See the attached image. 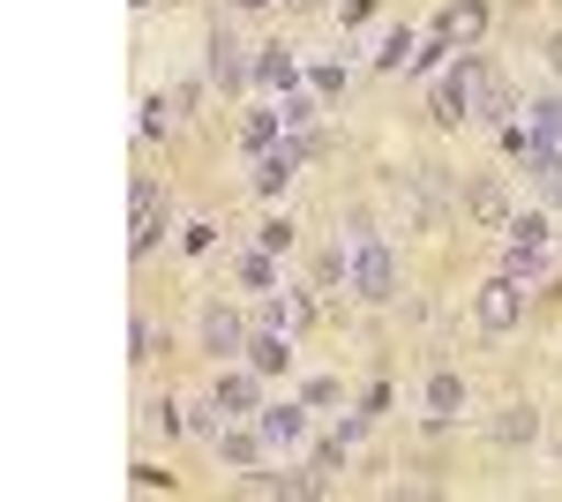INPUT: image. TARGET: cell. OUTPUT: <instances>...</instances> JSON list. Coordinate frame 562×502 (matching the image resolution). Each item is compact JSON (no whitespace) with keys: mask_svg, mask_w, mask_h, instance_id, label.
Listing matches in <instances>:
<instances>
[{"mask_svg":"<svg viewBox=\"0 0 562 502\" xmlns=\"http://www.w3.org/2000/svg\"><path fill=\"white\" fill-rule=\"evenodd\" d=\"M503 270H510L518 286H540V270H548V263H540V248H518V241H510V248H503Z\"/></svg>","mask_w":562,"mask_h":502,"instance_id":"obj_23","label":"cell"},{"mask_svg":"<svg viewBox=\"0 0 562 502\" xmlns=\"http://www.w3.org/2000/svg\"><path fill=\"white\" fill-rule=\"evenodd\" d=\"M135 8H158V0H135Z\"/></svg>","mask_w":562,"mask_h":502,"instance_id":"obj_33","label":"cell"},{"mask_svg":"<svg viewBox=\"0 0 562 502\" xmlns=\"http://www.w3.org/2000/svg\"><path fill=\"white\" fill-rule=\"evenodd\" d=\"M158 345H166L158 323H150V315H135V323H128V360H158Z\"/></svg>","mask_w":562,"mask_h":502,"instance_id":"obj_24","label":"cell"},{"mask_svg":"<svg viewBox=\"0 0 562 502\" xmlns=\"http://www.w3.org/2000/svg\"><path fill=\"white\" fill-rule=\"evenodd\" d=\"M262 450H270V443H262V427H217V458H225V465H240V472H248Z\"/></svg>","mask_w":562,"mask_h":502,"instance_id":"obj_17","label":"cell"},{"mask_svg":"<svg viewBox=\"0 0 562 502\" xmlns=\"http://www.w3.org/2000/svg\"><path fill=\"white\" fill-rule=\"evenodd\" d=\"M180 105L173 98H143V143H158V135H166V121H173Z\"/></svg>","mask_w":562,"mask_h":502,"instance_id":"obj_26","label":"cell"},{"mask_svg":"<svg viewBox=\"0 0 562 502\" xmlns=\"http://www.w3.org/2000/svg\"><path fill=\"white\" fill-rule=\"evenodd\" d=\"M525 135H532V150H562V90L525 105Z\"/></svg>","mask_w":562,"mask_h":502,"instance_id":"obj_12","label":"cell"},{"mask_svg":"<svg viewBox=\"0 0 562 502\" xmlns=\"http://www.w3.org/2000/svg\"><path fill=\"white\" fill-rule=\"evenodd\" d=\"M487 435H495L503 450H518V443H540V413H532V405H503V413L487 420Z\"/></svg>","mask_w":562,"mask_h":502,"instance_id":"obj_13","label":"cell"},{"mask_svg":"<svg viewBox=\"0 0 562 502\" xmlns=\"http://www.w3.org/2000/svg\"><path fill=\"white\" fill-rule=\"evenodd\" d=\"M262 398H256V368H225L217 376V390H211V413H225V420H240V413H256Z\"/></svg>","mask_w":562,"mask_h":502,"instance_id":"obj_10","label":"cell"},{"mask_svg":"<svg viewBox=\"0 0 562 502\" xmlns=\"http://www.w3.org/2000/svg\"><path fill=\"white\" fill-rule=\"evenodd\" d=\"M480 31H487V0H450V8L435 15V38H450L458 53H465Z\"/></svg>","mask_w":562,"mask_h":502,"instance_id":"obj_9","label":"cell"},{"mask_svg":"<svg viewBox=\"0 0 562 502\" xmlns=\"http://www.w3.org/2000/svg\"><path fill=\"white\" fill-rule=\"evenodd\" d=\"M413 53H420V31H405V23H397V31L383 38V53H375V68L397 76V68H413Z\"/></svg>","mask_w":562,"mask_h":502,"instance_id":"obj_20","label":"cell"},{"mask_svg":"<svg viewBox=\"0 0 562 502\" xmlns=\"http://www.w3.org/2000/svg\"><path fill=\"white\" fill-rule=\"evenodd\" d=\"M346 286H352L360 300H368V308L397 300V255H390L383 241H375V233H368V241H352V270H346Z\"/></svg>","mask_w":562,"mask_h":502,"instance_id":"obj_2","label":"cell"},{"mask_svg":"<svg viewBox=\"0 0 562 502\" xmlns=\"http://www.w3.org/2000/svg\"><path fill=\"white\" fill-rule=\"evenodd\" d=\"M135 488H143V495H158V488H173V472H158V465H135Z\"/></svg>","mask_w":562,"mask_h":502,"instance_id":"obj_29","label":"cell"},{"mask_svg":"<svg viewBox=\"0 0 562 502\" xmlns=\"http://www.w3.org/2000/svg\"><path fill=\"white\" fill-rule=\"evenodd\" d=\"M256 83H262V90H293V83H301V53L262 45V53H256Z\"/></svg>","mask_w":562,"mask_h":502,"instance_id":"obj_15","label":"cell"},{"mask_svg":"<svg viewBox=\"0 0 562 502\" xmlns=\"http://www.w3.org/2000/svg\"><path fill=\"white\" fill-rule=\"evenodd\" d=\"M143 420H150V427H166V443H173V435H180V405H173V398H158V405H150V413H143Z\"/></svg>","mask_w":562,"mask_h":502,"instance_id":"obj_28","label":"cell"},{"mask_svg":"<svg viewBox=\"0 0 562 502\" xmlns=\"http://www.w3.org/2000/svg\"><path fill=\"white\" fill-rule=\"evenodd\" d=\"M128 203H135V225H128V255L143 263V255H158V241H166V196H158V180H150V172H135Z\"/></svg>","mask_w":562,"mask_h":502,"instance_id":"obj_3","label":"cell"},{"mask_svg":"<svg viewBox=\"0 0 562 502\" xmlns=\"http://www.w3.org/2000/svg\"><path fill=\"white\" fill-rule=\"evenodd\" d=\"M203 353H211V360H240V353H248V323H240L225 300L203 308Z\"/></svg>","mask_w":562,"mask_h":502,"instance_id":"obj_6","label":"cell"},{"mask_svg":"<svg viewBox=\"0 0 562 502\" xmlns=\"http://www.w3.org/2000/svg\"><path fill=\"white\" fill-rule=\"evenodd\" d=\"M495 68L480 60L473 45L450 60V76H442V90H435V127H465V121H487V105H495Z\"/></svg>","mask_w":562,"mask_h":502,"instance_id":"obj_1","label":"cell"},{"mask_svg":"<svg viewBox=\"0 0 562 502\" xmlns=\"http://www.w3.org/2000/svg\"><path fill=\"white\" fill-rule=\"evenodd\" d=\"M301 398H307V405H338V382H330V376H315V382L301 390Z\"/></svg>","mask_w":562,"mask_h":502,"instance_id":"obj_30","label":"cell"},{"mask_svg":"<svg viewBox=\"0 0 562 502\" xmlns=\"http://www.w3.org/2000/svg\"><path fill=\"white\" fill-rule=\"evenodd\" d=\"M548 68H555V76H562V38H555V45H548Z\"/></svg>","mask_w":562,"mask_h":502,"instance_id":"obj_31","label":"cell"},{"mask_svg":"<svg viewBox=\"0 0 562 502\" xmlns=\"http://www.w3.org/2000/svg\"><path fill=\"white\" fill-rule=\"evenodd\" d=\"M256 427H262L270 450H301L307 443V398L301 405H293V398H285V405H256Z\"/></svg>","mask_w":562,"mask_h":502,"instance_id":"obj_7","label":"cell"},{"mask_svg":"<svg viewBox=\"0 0 562 502\" xmlns=\"http://www.w3.org/2000/svg\"><path fill=\"white\" fill-rule=\"evenodd\" d=\"M240 8H270V0H240Z\"/></svg>","mask_w":562,"mask_h":502,"instance_id":"obj_32","label":"cell"},{"mask_svg":"<svg viewBox=\"0 0 562 502\" xmlns=\"http://www.w3.org/2000/svg\"><path fill=\"white\" fill-rule=\"evenodd\" d=\"M315 158V135H285L278 150H262L256 158V196H285L293 188V172Z\"/></svg>","mask_w":562,"mask_h":502,"instance_id":"obj_4","label":"cell"},{"mask_svg":"<svg viewBox=\"0 0 562 502\" xmlns=\"http://www.w3.org/2000/svg\"><path fill=\"white\" fill-rule=\"evenodd\" d=\"M248 368H256V376H285V368H293V331H270V323H262V331L248 337Z\"/></svg>","mask_w":562,"mask_h":502,"instance_id":"obj_11","label":"cell"},{"mask_svg":"<svg viewBox=\"0 0 562 502\" xmlns=\"http://www.w3.org/2000/svg\"><path fill=\"white\" fill-rule=\"evenodd\" d=\"M278 113H285L293 135H315V98H307V90H285V105H278Z\"/></svg>","mask_w":562,"mask_h":502,"instance_id":"obj_25","label":"cell"},{"mask_svg":"<svg viewBox=\"0 0 562 502\" xmlns=\"http://www.w3.org/2000/svg\"><path fill=\"white\" fill-rule=\"evenodd\" d=\"M465 413V376L458 368H435L428 376V420H458Z\"/></svg>","mask_w":562,"mask_h":502,"instance_id":"obj_14","label":"cell"},{"mask_svg":"<svg viewBox=\"0 0 562 502\" xmlns=\"http://www.w3.org/2000/svg\"><path fill=\"white\" fill-rule=\"evenodd\" d=\"M525 172H532V196L540 203H562V150H532Z\"/></svg>","mask_w":562,"mask_h":502,"instance_id":"obj_18","label":"cell"},{"mask_svg":"<svg viewBox=\"0 0 562 502\" xmlns=\"http://www.w3.org/2000/svg\"><path fill=\"white\" fill-rule=\"evenodd\" d=\"M211 83L217 90L256 83V60H240V38H233V31H211Z\"/></svg>","mask_w":562,"mask_h":502,"instance_id":"obj_8","label":"cell"},{"mask_svg":"<svg viewBox=\"0 0 562 502\" xmlns=\"http://www.w3.org/2000/svg\"><path fill=\"white\" fill-rule=\"evenodd\" d=\"M256 241H262L270 255H285V248H293V217H262V233H256Z\"/></svg>","mask_w":562,"mask_h":502,"instance_id":"obj_27","label":"cell"},{"mask_svg":"<svg viewBox=\"0 0 562 502\" xmlns=\"http://www.w3.org/2000/svg\"><path fill=\"white\" fill-rule=\"evenodd\" d=\"M465 210H473L480 225H510V196H503L495 180H480V188H465Z\"/></svg>","mask_w":562,"mask_h":502,"instance_id":"obj_19","label":"cell"},{"mask_svg":"<svg viewBox=\"0 0 562 502\" xmlns=\"http://www.w3.org/2000/svg\"><path fill=\"white\" fill-rule=\"evenodd\" d=\"M285 135H293V127H285V113H278V105H262V113H248V121H240V143H248V150H278V143H285Z\"/></svg>","mask_w":562,"mask_h":502,"instance_id":"obj_16","label":"cell"},{"mask_svg":"<svg viewBox=\"0 0 562 502\" xmlns=\"http://www.w3.org/2000/svg\"><path fill=\"white\" fill-rule=\"evenodd\" d=\"M473 308H480V331H495V337H503V331H518V315H525V286L510 278V270H495V278L480 286Z\"/></svg>","mask_w":562,"mask_h":502,"instance_id":"obj_5","label":"cell"},{"mask_svg":"<svg viewBox=\"0 0 562 502\" xmlns=\"http://www.w3.org/2000/svg\"><path fill=\"white\" fill-rule=\"evenodd\" d=\"M503 233H510V241H518V248H548V241H555V225H548V217H540V210H518V217H510V225H503Z\"/></svg>","mask_w":562,"mask_h":502,"instance_id":"obj_21","label":"cell"},{"mask_svg":"<svg viewBox=\"0 0 562 502\" xmlns=\"http://www.w3.org/2000/svg\"><path fill=\"white\" fill-rule=\"evenodd\" d=\"M240 286H256V293H270V286H278V255H270V248L240 255Z\"/></svg>","mask_w":562,"mask_h":502,"instance_id":"obj_22","label":"cell"}]
</instances>
